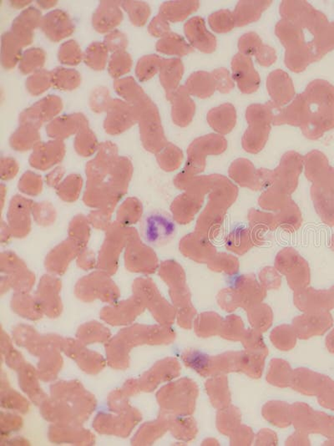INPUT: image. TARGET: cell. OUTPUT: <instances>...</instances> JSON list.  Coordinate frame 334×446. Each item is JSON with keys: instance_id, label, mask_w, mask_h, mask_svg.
Segmentation results:
<instances>
[{"instance_id": "6da1fadb", "label": "cell", "mask_w": 334, "mask_h": 446, "mask_svg": "<svg viewBox=\"0 0 334 446\" xmlns=\"http://www.w3.org/2000/svg\"><path fill=\"white\" fill-rule=\"evenodd\" d=\"M307 122L302 127L310 138H317L334 127V86L316 79L306 88Z\"/></svg>"}, {"instance_id": "7a4b0ae2", "label": "cell", "mask_w": 334, "mask_h": 446, "mask_svg": "<svg viewBox=\"0 0 334 446\" xmlns=\"http://www.w3.org/2000/svg\"><path fill=\"white\" fill-rule=\"evenodd\" d=\"M176 232V224L166 211H150L141 221V237L148 245L160 247L167 244L175 237Z\"/></svg>"}, {"instance_id": "3957f363", "label": "cell", "mask_w": 334, "mask_h": 446, "mask_svg": "<svg viewBox=\"0 0 334 446\" xmlns=\"http://www.w3.org/2000/svg\"><path fill=\"white\" fill-rule=\"evenodd\" d=\"M282 19L293 22L314 35L326 26L327 17L306 1H283L280 6Z\"/></svg>"}, {"instance_id": "277c9868", "label": "cell", "mask_w": 334, "mask_h": 446, "mask_svg": "<svg viewBox=\"0 0 334 446\" xmlns=\"http://www.w3.org/2000/svg\"><path fill=\"white\" fill-rule=\"evenodd\" d=\"M133 107L136 109L137 122L140 123L141 133L146 143L162 145L165 138L157 105L146 95Z\"/></svg>"}, {"instance_id": "5b68a950", "label": "cell", "mask_w": 334, "mask_h": 446, "mask_svg": "<svg viewBox=\"0 0 334 446\" xmlns=\"http://www.w3.org/2000/svg\"><path fill=\"white\" fill-rule=\"evenodd\" d=\"M62 108L63 103L60 97L49 96L24 110L20 114V122L21 125H30L37 128L56 117Z\"/></svg>"}, {"instance_id": "8992f818", "label": "cell", "mask_w": 334, "mask_h": 446, "mask_svg": "<svg viewBox=\"0 0 334 446\" xmlns=\"http://www.w3.org/2000/svg\"><path fill=\"white\" fill-rule=\"evenodd\" d=\"M266 88L271 99L270 103L276 112L295 98L292 79L282 70H276L269 74L266 79Z\"/></svg>"}, {"instance_id": "52a82bcc", "label": "cell", "mask_w": 334, "mask_h": 446, "mask_svg": "<svg viewBox=\"0 0 334 446\" xmlns=\"http://www.w3.org/2000/svg\"><path fill=\"white\" fill-rule=\"evenodd\" d=\"M137 122L135 107L127 101L113 100L106 110L105 126L110 133H119Z\"/></svg>"}, {"instance_id": "ba28073f", "label": "cell", "mask_w": 334, "mask_h": 446, "mask_svg": "<svg viewBox=\"0 0 334 446\" xmlns=\"http://www.w3.org/2000/svg\"><path fill=\"white\" fill-rule=\"evenodd\" d=\"M231 70L234 81L244 94H252L258 90L261 79L259 74L254 69L250 57L238 53L231 61Z\"/></svg>"}, {"instance_id": "9c48e42d", "label": "cell", "mask_w": 334, "mask_h": 446, "mask_svg": "<svg viewBox=\"0 0 334 446\" xmlns=\"http://www.w3.org/2000/svg\"><path fill=\"white\" fill-rule=\"evenodd\" d=\"M42 20L41 13L37 8H27L13 20L11 32L25 47L32 43L34 30L41 26Z\"/></svg>"}, {"instance_id": "30bf717a", "label": "cell", "mask_w": 334, "mask_h": 446, "mask_svg": "<svg viewBox=\"0 0 334 446\" xmlns=\"http://www.w3.org/2000/svg\"><path fill=\"white\" fill-rule=\"evenodd\" d=\"M44 34L53 42H59L70 37L75 31L72 20L63 11H53L43 17L41 26Z\"/></svg>"}, {"instance_id": "8fae6325", "label": "cell", "mask_w": 334, "mask_h": 446, "mask_svg": "<svg viewBox=\"0 0 334 446\" xmlns=\"http://www.w3.org/2000/svg\"><path fill=\"white\" fill-rule=\"evenodd\" d=\"M186 37L191 46L207 54L216 51L217 39L209 32L203 18L193 17L184 26Z\"/></svg>"}, {"instance_id": "7c38bea8", "label": "cell", "mask_w": 334, "mask_h": 446, "mask_svg": "<svg viewBox=\"0 0 334 446\" xmlns=\"http://www.w3.org/2000/svg\"><path fill=\"white\" fill-rule=\"evenodd\" d=\"M120 6L122 2L101 1L93 15V27L101 34L110 32L117 27L123 20Z\"/></svg>"}, {"instance_id": "4fadbf2b", "label": "cell", "mask_w": 334, "mask_h": 446, "mask_svg": "<svg viewBox=\"0 0 334 446\" xmlns=\"http://www.w3.org/2000/svg\"><path fill=\"white\" fill-rule=\"evenodd\" d=\"M191 95L184 86H180L173 93L172 103V117L173 122L180 126H186L193 121L195 112V105Z\"/></svg>"}, {"instance_id": "5bb4252c", "label": "cell", "mask_w": 334, "mask_h": 446, "mask_svg": "<svg viewBox=\"0 0 334 446\" xmlns=\"http://www.w3.org/2000/svg\"><path fill=\"white\" fill-rule=\"evenodd\" d=\"M307 122V105L304 93L298 95L287 107L275 112L274 125H289L300 126L305 125Z\"/></svg>"}, {"instance_id": "9a60e30c", "label": "cell", "mask_w": 334, "mask_h": 446, "mask_svg": "<svg viewBox=\"0 0 334 446\" xmlns=\"http://www.w3.org/2000/svg\"><path fill=\"white\" fill-rule=\"evenodd\" d=\"M225 147L226 141L219 136L210 135L198 140L190 150L191 166L195 169H202L205 155L220 153L224 151Z\"/></svg>"}, {"instance_id": "2e32d148", "label": "cell", "mask_w": 334, "mask_h": 446, "mask_svg": "<svg viewBox=\"0 0 334 446\" xmlns=\"http://www.w3.org/2000/svg\"><path fill=\"white\" fill-rule=\"evenodd\" d=\"M184 74V66L180 59H163L160 70V81L166 91L167 100L179 88V83Z\"/></svg>"}, {"instance_id": "e0dca14e", "label": "cell", "mask_w": 334, "mask_h": 446, "mask_svg": "<svg viewBox=\"0 0 334 446\" xmlns=\"http://www.w3.org/2000/svg\"><path fill=\"white\" fill-rule=\"evenodd\" d=\"M207 122L214 130L227 134L237 122V112L233 105L226 103L212 109L207 114Z\"/></svg>"}, {"instance_id": "ac0fdd59", "label": "cell", "mask_w": 334, "mask_h": 446, "mask_svg": "<svg viewBox=\"0 0 334 446\" xmlns=\"http://www.w3.org/2000/svg\"><path fill=\"white\" fill-rule=\"evenodd\" d=\"M271 1H240L233 13L236 27L252 24L260 19V17Z\"/></svg>"}, {"instance_id": "d6986e66", "label": "cell", "mask_w": 334, "mask_h": 446, "mask_svg": "<svg viewBox=\"0 0 334 446\" xmlns=\"http://www.w3.org/2000/svg\"><path fill=\"white\" fill-rule=\"evenodd\" d=\"M200 6L198 1H172L166 2L160 7L159 14L168 22L177 23L186 19Z\"/></svg>"}, {"instance_id": "ffe728a7", "label": "cell", "mask_w": 334, "mask_h": 446, "mask_svg": "<svg viewBox=\"0 0 334 446\" xmlns=\"http://www.w3.org/2000/svg\"><path fill=\"white\" fill-rule=\"evenodd\" d=\"M275 33L285 48L306 44L304 29L292 21L281 20L276 25Z\"/></svg>"}, {"instance_id": "44dd1931", "label": "cell", "mask_w": 334, "mask_h": 446, "mask_svg": "<svg viewBox=\"0 0 334 446\" xmlns=\"http://www.w3.org/2000/svg\"><path fill=\"white\" fill-rule=\"evenodd\" d=\"M186 89L191 96L205 99L212 96L216 91L212 73L195 72L187 79Z\"/></svg>"}, {"instance_id": "7402d4cb", "label": "cell", "mask_w": 334, "mask_h": 446, "mask_svg": "<svg viewBox=\"0 0 334 446\" xmlns=\"http://www.w3.org/2000/svg\"><path fill=\"white\" fill-rule=\"evenodd\" d=\"M309 44L313 62L319 61L334 48V22L328 23L314 35Z\"/></svg>"}, {"instance_id": "603a6c76", "label": "cell", "mask_w": 334, "mask_h": 446, "mask_svg": "<svg viewBox=\"0 0 334 446\" xmlns=\"http://www.w3.org/2000/svg\"><path fill=\"white\" fill-rule=\"evenodd\" d=\"M285 65L293 72H304L311 63H314L309 44L286 48Z\"/></svg>"}, {"instance_id": "cb8c5ba5", "label": "cell", "mask_w": 334, "mask_h": 446, "mask_svg": "<svg viewBox=\"0 0 334 446\" xmlns=\"http://www.w3.org/2000/svg\"><path fill=\"white\" fill-rule=\"evenodd\" d=\"M87 125L88 122L84 114L75 113L56 118L48 126V131L52 136L68 135L77 130H82Z\"/></svg>"}, {"instance_id": "d4e9b609", "label": "cell", "mask_w": 334, "mask_h": 446, "mask_svg": "<svg viewBox=\"0 0 334 446\" xmlns=\"http://www.w3.org/2000/svg\"><path fill=\"white\" fill-rule=\"evenodd\" d=\"M22 46L11 32L3 34L1 44V63L6 70H12L20 63L22 55Z\"/></svg>"}, {"instance_id": "484cf974", "label": "cell", "mask_w": 334, "mask_h": 446, "mask_svg": "<svg viewBox=\"0 0 334 446\" xmlns=\"http://www.w3.org/2000/svg\"><path fill=\"white\" fill-rule=\"evenodd\" d=\"M158 51L169 55L185 56L193 51V47L187 44L181 35L170 33L157 44Z\"/></svg>"}, {"instance_id": "4316f807", "label": "cell", "mask_w": 334, "mask_h": 446, "mask_svg": "<svg viewBox=\"0 0 334 446\" xmlns=\"http://www.w3.org/2000/svg\"><path fill=\"white\" fill-rule=\"evenodd\" d=\"M114 87L117 94L122 96L124 101L132 105L146 96L143 89L132 77L117 79L114 84Z\"/></svg>"}, {"instance_id": "83f0119b", "label": "cell", "mask_w": 334, "mask_h": 446, "mask_svg": "<svg viewBox=\"0 0 334 446\" xmlns=\"http://www.w3.org/2000/svg\"><path fill=\"white\" fill-rule=\"evenodd\" d=\"M53 86L61 91H73L82 84V76L72 69L57 68L53 70Z\"/></svg>"}, {"instance_id": "f1b7e54d", "label": "cell", "mask_w": 334, "mask_h": 446, "mask_svg": "<svg viewBox=\"0 0 334 446\" xmlns=\"http://www.w3.org/2000/svg\"><path fill=\"white\" fill-rule=\"evenodd\" d=\"M108 48L104 43H92L84 53V60L86 65L93 70H104L108 60Z\"/></svg>"}, {"instance_id": "f546056e", "label": "cell", "mask_w": 334, "mask_h": 446, "mask_svg": "<svg viewBox=\"0 0 334 446\" xmlns=\"http://www.w3.org/2000/svg\"><path fill=\"white\" fill-rule=\"evenodd\" d=\"M46 62V53L41 48H32L26 51L20 61V70L28 74L41 70Z\"/></svg>"}, {"instance_id": "4dcf8cb0", "label": "cell", "mask_w": 334, "mask_h": 446, "mask_svg": "<svg viewBox=\"0 0 334 446\" xmlns=\"http://www.w3.org/2000/svg\"><path fill=\"white\" fill-rule=\"evenodd\" d=\"M163 59L160 58L158 55H150L142 57V58L138 61L136 74L138 79L141 81H148V79L153 78L155 74L160 72V67H162Z\"/></svg>"}, {"instance_id": "1f68e13d", "label": "cell", "mask_w": 334, "mask_h": 446, "mask_svg": "<svg viewBox=\"0 0 334 446\" xmlns=\"http://www.w3.org/2000/svg\"><path fill=\"white\" fill-rule=\"evenodd\" d=\"M53 86L52 72L40 70L27 79V90L33 96L43 94Z\"/></svg>"}, {"instance_id": "d6a6232c", "label": "cell", "mask_w": 334, "mask_h": 446, "mask_svg": "<svg viewBox=\"0 0 334 446\" xmlns=\"http://www.w3.org/2000/svg\"><path fill=\"white\" fill-rule=\"evenodd\" d=\"M122 7L127 12L131 23L136 26H143L150 15V8L145 2L123 1Z\"/></svg>"}, {"instance_id": "836d02e7", "label": "cell", "mask_w": 334, "mask_h": 446, "mask_svg": "<svg viewBox=\"0 0 334 446\" xmlns=\"http://www.w3.org/2000/svg\"><path fill=\"white\" fill-rule=\"evenodd\" d=\"M209 25L217 33H227L236 27L233 13L221 10L209 16Z\"/></svg>"}, {"instance_id": "e575fe53", "label": "cell", "mask_w": 334, "mask_h": 446, "mask_svg": "<svg viewBox=\"0 0 334 446\" xmlns=\"http://www.w3.org/2000/svg\"><path fill=\"white\" fill-rule=\"evenodd\" d=\"M132 60L126 51L115 53L109 62L108 70L111 77L120 78L130 72Z\"/></svg>"}, {"instance_id": "d590c367", "label": "cell", "mask_w": 334, "mask_h": 446, "mask_svg": "<svg viewBox=\"0 0 334 446\" xmlns=\"http://www.w3.org/2000/svg\"><path fill=\"white\" fill-rule=\"evenodd\" d=\"M59 60L62 64L77 65L84 60V55L78 43L75 41H69L63 44L60 48Z\"/></svg>"}, {"instance_id": "8d00e7d4", "label": "cell", "mask_w": 334, "mask_h": 446, "mask_svg": "<svg viewBox=\"0 0 334 446\" xmlns=\"http://www.w3.org/2000/svg\"><path fill=\"white\" fill-rule=\"evenodd\" d=\"M262 45V39L256 33L245 34L238 41L239 53L249 57L256 55Z\"/></svg>"}, {"instance_id": "74e56055", "label": "cell", "mask_w": 334, "mask_h": 446, "mask_svg": "<svg viewBox=\"0 0 334 446\" xmlns=\"http://www.w3.org/2000/svg\"><path fill=\"white\" fill-rule=\"evenodd\" d=\"M113 101L108 89L105 87H99L93 91L90 99V105L94 112H106Z\"/></svg>"}, {"instance_id": "f35d334b", "label": "cell", "mask_w": 334, "mask_h": 446, "mask_svg": "<svg viewBox=\"0 0 334 446\" xmlns=\"http://www.w3.org/2000/svg\"><path fill=\"white\" fill-rule=\"evenodd\" d=\"M212 76L217 91H220L222 94H227L233 90L234 82L226 69L220 68L213 70Z\"/></svg>"}, {"instance_id": "ab89813d", "label": "cell", "mask_w": 334, "mask_h": 446, "mask_svg": "<svg viewBox=\"0 0 334 446\" xmlns=\"http://www.w3.org/2000/svg\"><path fill=\"white\" fill-rule=\"evenodd\" d=\"M104 44L108 51L115 54V53L126 51L128 46V39L127 35L120 31L114 30L106 35Z\"/></svg>"}, {"instance_id": "60d3db41", "label": "cell", "mask_w": 334, "mask_h": 446, "mask_svg": "<svg viewBox=\"0 0 334 446\" xmlns=\"http://www.w3.org/2000/svg\"><path fill=\"white\" fill-rule=\"evenodd\" d=\"M252 166L247 161H238L231 167V174L240 183H248L252 178Z\"/></svg>"}, {"instance_id": "b9f144b4", "label": "cell", "mask_w": 334, "mask_h": 446, "mask_svg": "<svg viewBox=\"0 0 334 446\" xmlns=\"http://www.w3.org/2000/svg\"><path fill=\"white\" fill-rule=\"evenodd\" d=\"M148 30L153 37L162 38L170 34L171 28L169 22L159 14L150 22Z\"/></svg>"}, {"instance_id": "7bdbcfd3", "label": "cell", "mask_w": 334, "mask_h": 446, "mask_svg": "<svg viewBox=\"0 0 334 446\" xmlns=\"http://www.w3.org/2000/svg\"><path fill=\"white\" fill-rule=\"evenodd\" d=\"M255 56L257 63L265 67L274 65L277 60V53L274 48L266 45H262Z\"/></svg>"}, {"instance_id": "ee69618b", "label": "cell", "mask_w": 334, "mask_h": 446, "mask_svg": "<svg viewBox=\"0 0 334 446\" xmlns=\"http://www.w3.org/2000/svg\"><path fill=\"white\" fill-rule=\"evenodd\" d=\"M325 162L323 157L319 154H313L307 161V170L311 178H315L319 171L324 169Z\"/></svg>"}, {"instance_id": "f6af8a7d", "label": "cell", "mask_w": 334, "mask_h": 446, "mask_svg": "<svg viewBox=\"0 0 334 446\" xmlns=\"http://www.w3.org/2000/svg\"><path fill=\"white\" fill-rule=\"evenodd\" d=\"M180 160V152L174 147L169 149L162 159L164 165L168 167V169H174V167H176Z\"/></svg>"}, {"instance_id": "bcb514c9", "label": "cell", "mask_w": 334, "mask_h": 446, "mask_svg": "<svg viewBox=\"0 0 334 446\" xmlns=\"http://www.w3.org/2000/svg\"><path fill=\"white\" fill-rule=\"evenodd\" d=\"M37 4L40 8H44V10H48V8L55 7L57 4V2L56 1H38Z\"/></svg>"}, {"instance_id": "7dc6e473", "label": "cell", "mask_w": 334, "mask_h": 446, "mask_svg": "<svg viewBox=\"0 0 334 446\" xmlns=\"http://www.w3.org/2000/svg\"><path fill=\"white\" fill-rule=\"evenodd\" d=\"M30 3V1H11V6L16 8H22L28 6Z\"/></svg>"}]
</instances>
